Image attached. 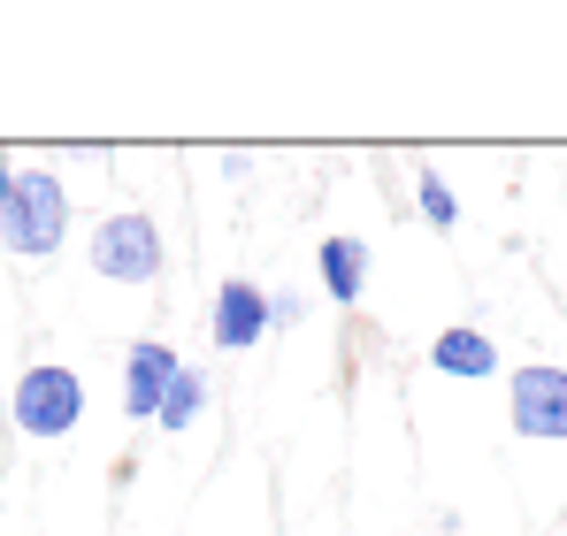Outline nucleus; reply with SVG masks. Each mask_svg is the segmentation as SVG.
Masks as SVG:
<instances>
[{
    "label": "nucleus",
    "mask_w": 567,
    "mask_h": 536,
    "mask_svg": "<svg viewBox=\"0 0 567 536\" xmlns=\"http://www.w3.org/2000/svg\"><path fill=\"white\" fill-rule=\"evenodd\" d=\"M70 238V192L54 169H16L8 184V207H0V246L23 254V261H54Z\"/></svg>",
    "instance_id": "1"
},
{
    "label": "nucleus",
    "mask_w": 567,
    "mask_h": 536,
    "mask_svg": "<svg viewBox=\"0 0 567 536\" xmlns=\"http://www.w3.org/2000/svg\"><path fill=\"white\" fill-rule=\"evenodd\" d=\"M8 414H16V430H23V437L54 445V437H70V430L85 422V375H78L70 360H31V368L16 375Z\"/></svg>",
    "instance_id": "2"
},
{
    "label": "nucleus",
    "mask_w": 567,
    "mask_h": 536,
    "mask_svg": "<svg viewBox=\"0 0 567 536\" xmlns=\"http://www.w3.org/2000/svg\"><path fill=\"white\" fill-rule=\"evenodd\" d=\"M85 261H93V276H107V284H154L162 261H169L162 223H154L146 207H115V215H100L93 230H85Z\"/></svg>",
    "instance_id": "3"
},
{
    "label": "nucleus",
    "mask_w": 567,
    "mask_h": 536,
    "mask_svg": "<svg viewBox=\"0 0 567 536\" xmlns=\"http://www.w3.org/2000/svg\"><path fill=\"white\" fill-rule=\"evenodd\" d=\"M506 422H514V437L567 445V368H553V360H522V368L506 375Z\"/></svg>",
    "instance_id": "4"
},
{
    "label": "nucleus",
    "mask_w": 567,
    "mask_h": 536,
    "mask_svg": "<svg viewBox=\"0 0 567 536\" xmlns=\"http://www.w3.org/2000/svg\"><path fill=\"white\" fill-rule=\"evenodd\" d=\"M207 330H215V346H223V353L261 346V338H269V291H261V284H246V276H230V284L215 291V307H207Z\"/></svg>",
    "instance_id": "5"
},
{
    "label": "nucleus",
    "mask_w": 567,
    "mask_h": 536,
    "mask_svg": "<svg viewBox=\"0 0 567 536\" xmlns=\"http://www.w3.org/2000/svg\"><path fill=\"white\" fill-rule=\"evenodd\" d=\"M177 368H185V360L169 353L162 338H138V346L123 353V414H131V422H154L162 399H169V383H177Z\"/></svg>",
    "instance_id": "6"
},
{
    "label": "nucleus",
    "mask_w": 567,
    "mask_h": 536,
    "mask_svg": "<svg viewBox=\"0 0 567 536\" xmlns=\"http://www.w3.org/2000/svg\"><path fill=\"white\" fill-rule=\"evenodd\" d=\"M430 368L437 375H461V383H483V375H498V346L483 338V330H437V346H430Z\"/></svg>",
    "instance_id": "7"
},
{
    "label": "nucleus",
    "mask_w": 567,
    "mask_h": 536,
    "mask_svg": "<svg viewBox=\"0 0 567 536\" xmlns=\"http://www.w3.org/2000/svg\"><path fill=\"white\" fill-rule=\"evenodd\" d=\"M315 268H322V291H330V307H353V299L369 291V246H361V238H322Z\"/></svg>",
    "instance_id": "8"
},
{
    "label": "nucleus",
    "mask_w": 567,
    "mask_h": 536,
    "mask_svg": "<svg viewBox=\"0 0 567 536\" xmlns=\"http://www.w3.org/2000/svg\"><path fill=\"white\" fill-rule=\"evenodd\" d=\"M199 414H207V375L185 360V368H177V383H169V399H162V414H154V430H192Z\"/></svg>",
    "instance_id": "9"
},
{
    "label": "nucleus",
    "mask_w": 567,
    "mask_h": 536,
    "mask_svg": "<svg viewBox=\"0 0 567 536\" xmlns=\"http://www.w3.org/2000/svg\"><path fill=\"white\" fill-rule=\"evenodd\" d=\"M414 207H422V223H437V230H453V223H461V199H453V184L430 177V169L414 177Z\"/></svg>",
    "instance_id": "10"
},
{
    "label": "nucleus",
    "mask_w": 567,
    "mask_h": 536,
    "mask_svg": "<svg viewBox=\"0 0 567 536\" xmlns=\"http://www.w3.org/2000/svg\"><path fill=\"white\" fill-rule=\"evenodd\" d=\"M299 315H307V299H299V291H269V330H291Z\"/></svg>",
    "instance_id": "11"
},
{
    "label": "nucleus",
    "mask_w": 567,
    "mask_h": 536,
    "mask_svg": "<svg viewBox=\"0 0 567 536\" xmlns=\"http://www.w3.org/2000/svg\"><path fill=\"white\" fill-rule=\"evenodd\" d=\"M8 184H16V162L0 154V207H8Z\"/></svg>",
    "instance_id": "12"
}]
</instances>
